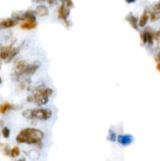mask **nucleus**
<instances>
[{"instance_id": "f257e3e1", "label": "nucleus", "mask_w": 160, "mask_h": 161, "mask_svg": "<svg viewBox=\"0 0 160 161\" xmlns=\"http://www.w3.org/2000/svg\"><path fill=\"white\" fill-rule=\"evenodd\" d=\"M43 138L44 133L41 130L33 127H27L21 130L16 137V141L20 144L40 145Z\"/></svg>"}, {"instance_id": "f03ea898", "label": "nucleus", "mask_w": 160, "mask_h": 161, "mask_svg": "<svg viewBox=\"0 0 160 161\" xmlns=\"http://www.w3.org/2000/svg\"><path fill=\"white\" fill-rule=\"evenodd\" d=\"M22 116L27 120H48L53 116V112L49 109H26L22 112Z\"/></svg>"}, {"instance_id": "7ed1b4c3", "label": "nucleus", "mask_w": 160, "mask_h": 161, "mask_svg": "<svg viewBox=\"0 0 160 161\" xmlns=\"http://www.w3.org/2000/svg\"><path fill=\"white\" fill-rule=\"evenodd\" d=\"M54 90L50 87H45L39 89L35 93L27 98L28 102H34L37 105H44L49 101V98L53 95Z\"/></svg>"}, {"instance_id": "20e7f679", "label": "nucleus", "mask_w": 160, "mask_h": 161, "mask_svg": "<svg viewBox=\"0 0 160 161\" xmlns=\"http://www.w3.org/2000/svg\"><path fill=\"white\" fill-rule=\"evenodd\" d=\"M61 5L59 7L58 10H57V16H58L59 19L64 22L66 26L68 27L70 25V21L68 20V18L70 15V9L66 7L65 4L63 2V0H61Z\"/></svg>"}, {"instance_id": "39448f33", "label": "nucleus", "mask_w": 160, "mask_h": 161, "mask_svg": "<svg viewBox=\"0 0 160 161\" xmlns=\"http://www.w3.org/2000/svg\"><path fill=\"white\" fill-rule=\"evenodd\" d=\"M154 33L155 32L152 31L151 28H146L141 33L140 36H141V40L142 42L143 45L144 44H149V45H152L155 41L154 39Z\"/></svg>"}, {"instance_id": "423d86ee", "label": "nucleus", "mask_w": 160, "mask_h": 161, "mask_svg": "<svg viewBox=\"0 0 160 161\" xmlns=\"http://www.w3.org/2000/svg\"><path fill=\"white\" fill-rule=\"evenodd\" d=\"M28 64L25 61H18L15 64V75L18 77L24 76V72L26 70Z\"/></svg>"}, {"instance_id": "0eeeda50", "label": "nucleus", "mask_w": 160, "mask_h": 161, "mask_svg": "<svg viewBox=\"0 0 160 161\" xmlns=\"http://www.w3.org/2000/svg\"><path fill=\"white\" fill-rule=\"evenodd\" d=\"M18 24V21H16L14 18H7V19L0 21V30L7 29L11 28L13 27L16 26Z\"/></svg>"}, {"instance_id": "6e6552de", "label": "nucleus", "mask_w": 160, "mask_h": 161, "mask_svg": "<svg viewBox=\"0 0 160 161\" xmlns=\"http://www.w3.org/2000/svg\"><path fill=\"white\" fill-rule=\"evenodd\" d=\"M117 141L121 145L126 146L133 143L134 137L131 134H119L117 136Z\"/></svg>"}, {"instance_id": "1a4fd4ad", "label": "nucleus", "mask_w": 160, "mask_h": 161, "mask_svg": "<svg viewBox=\"0 0 160 161\" xmlns=\"http://www.w3.org/2000/svg\"><path fill=\"white\" fill-rule=\"evenodd\" d=\"M37 27L36 20H27L21 24V28L24 30H32Z\"/></svg>"}, {"instance_id": "9d476101", "label": "nucleus", "mask_w": 160, "mask_h": 161, "mask_svg": "<svg viewBox=\"0 0 160 161\" xmlns=\"http://www.w3.org/2000/svg\"><path fill=\"white\" fill-rule=\"evenodd\" d=\"M150 19V11H149L148 9H146L144 11V13H142V15L141 16L140 19L138 21V25L141 28H144L147 25L148 21Z\"/></svg>"}, {"instance_id": "9b49d317", "label": "nucleus", "mask_w": 160, "mask_h": 161, "mask_svg": "<svg viewBox=\"0 0 160 161\" xmlns=\"http://www.w3.org/2000/svg\"><path fill=\"white\" fill-rule=\"evenodd\" d=\"M126 21L129 23V25H130L134 29L138 31V19H137V17H136L133 13H129V14L126 17Z\"/></svg>"}, {"instance_id": "f8f14e48", "label": "nucleus", "mask_w": 160, "mask_h": 161, "mask_svg": "<svg viewBox=\"0 0 160 161\" xmlns=\"http://www.w3.org/2000/svg\"><path fill=\"white\" fill-rule=\"evenodd\" d=\"M13 49V46L8 45L2 47L0 50V59L3 61H7V59L10 57V54L11 50Z\"/></svg>"}, {"instance_id": "ddd939ff", "label": "nucleus", "mask_w": 160, "mask_h": 161, "mask_svg": "<svg viewBox=\"0 0 160 161\" xmlns=\"http://www.w3.org/2000/svg\"><path fill=\"white\" fill-rule=\"evenodd\" d=\"M40 67V64L38 63V62H35V63L31 64L29 65L28 64V67H27L26 70L24 72V76H31L33 75L36 71L38 70Z\"/></svg>"}, {"instance_id": "4468645a", "label": "nucleus", "mask_w": 160, "mask_h": 161, "mask_svg": "<svg viewBox=\"0 0 160 161\" xmlns=\"http://www.w3.org/2000/svg\"><path fill=\"white\" fill-rule=\"evenodd\" d=\"M35 13H36L39 16L45 17L47 16L49 14V10H48L47 7L45 5H39L36 7L35 10Z\"/></svg>"}, {"instance_id": "2eb2a0df", "label": "nucleus", "mask_w": 160, "mask_h": 161, "mask_svg": "<svg viewBox=\"0 0 160 161\" xmlns=\"http://www.w3.org/2000/svg\"><path fill=\"white\" fill-rule=\"evenodd\" d=\"M16 109L15 106L13 105L10 104L8 102H4L0 104V114L4 115V114L7 113V112L10 110H14Z\"/></svg>"}, {"instance_id": "dca6fc26", "label": "nucleus", "mask_w": 160, "mask_h": 161, "mask_svg": "<svg viewBox=\"0 0 160 161\" xmlns=\"http://www.w3.org/2000/svg\"><path fill=\"white\" fill-rule=\"evenodd\" d=\"M150 20L152 21H156L160 20V10H152L150 12Z\"/></svg>"}, {"instance_id": "f3484780", "label": "nucleus", "mask_w": 160, "mask_h": 161, "mask_svg": "<svg viewBox=\"0 0 160 161\" xmlns=\"http://www.w3.org/2000/svg\"><path fill=\"white\" fill-rule=\"evenodd\" d=\"M20 52V47L16 48V47H13V49L11 50V51H10V57H9V58L7 59V62H10L12 60H13V58H14L15 57H16V55H17L18 54H19Z\"/></svg>"}, {"instance_id": "a211bd4d", "label": "nucleus", "mask_w": 160, "mask_h": 161, "mask_svg": "<svg viewBox=\"0 0 160 161\" xmlns=\"http://www.w3.org/2000/svg\"><path fill=\"white\" fill-rule=\"evenodd\" d=\"M20 154H21V150H20V148L18 146L13 147L10 150V157L16 158L19 156Z\"/></svg>"}, {"instance_id": "6ab92c4d", "label": "nucleus", "mask_w": 160, "mask_h": 161, "mask_svg": "<svg viewBox=\"0 0 160 161\" xmlns=\"http://www.w3.org/2000/svg\"><path fill=\"white\" fill-rule=\"evenodd\" d=\"M108 139L111 142H115L117 141V135H116L115 132L113 131L112 130H109L108 132Z\"/></svg>"}, {"instance_id": "aec40b11", "label": "nucleus", "mask_w": 160, "mask_h": 161, "mask_svg": "<svg viewBox=\"0 0 160 161\" xmlns=\"http://www.w3.org/2000/svg\"><path fill=\"white\" fill-rule=\"evenodd\" d=\"M2 135L5 139H8L10 135V130L7 127H3L2 129Z\"/></svg>"}, {"instance_id": "412c9836", "label": "nucleus", "mask_w": 160, "mask_h": 161, "mask_svg": "<svg viewBox=\"0 0 160 161\" xmlns=\"http://www.w3.org/2000/svg\"><path fill=\"white\" fill-rule=\"evenodd\" d=\"M10 150H11V149H10L9 145H4V146L2 147V153L5 156H10Z\"/></svg>"}, {"instance_id": "4be33fe9", "label": "nucleus", "mask_w": 160, "mask_h": 161, "mask_svg": "<svg viewBox=\"0 0 160 161\" xmlns=\"http://www.w3.org/2000/svg\"><path fill=\"white\" fill-rule=\"evenodd\" d=\"M63 2L65 4L66 7H68L69 9H72L74 7V2L72 0H63Z\"/></svg>"}, {"instance_id": "5701e85b", "label": "nucleus", "mask_w": 160, "mask_h": 161, "mask_svg": "<svg viewBox=\"0 0 160 161\" xmlns=\"http://www.w3.org/2000/svg\"><path fill=\"white\" fill-rule=\"evenodd\" d=\"M45 2H47L49 5L52 6V5H54V4H55L56 2H57V0H45Z\"/></svg>"}, {"instance_id": "b1692460", "label": "nucleus", "mask_w": 160, "mask_h": 161, "mask_svg": "<svg viewBox=\"0 0 160 161\" xmlns=\"http://www.w3.org/2000/svg\"><path fill=\"white\" fill-rule=\"evenodd\" d=\"M160 10V1L158 2H157L153 7V10Z\"/></svg>"}, {"instance_id": "393cba45", "label": "nucleus", "mask_w": 160, "mask_h": 161, "mask_svg": "<svg viewBox=\"0 0 160 161\" xmlns=\"http://www.w3.org/2000/svg\"><path fill=\"white\" fill-rule=\"evenodd\" d=\"M32 2H35V3H40V2H45V0H31Z\"/></svg>"}, {"instance_id": "a878e982", "label": "nucleus", "mask_w": 160, "mask_h": 161, "mask_svg": "<svg viewBox=\"0 0 160 161\" xmlns=\"http://www.w3.org/2000/svg\"><path fill=\"white\" fill-rule=\"evenodd\" d=\"M125 1H126V3L131 4V3H134L137 0H125Z\"/></svg>"}, {"instance_id": "bb28decb", "label": "nucleus", "mask_w": 160, "mask_h": 161, "mask_svg": "<svg viewBox=\"0 0 160 161\" xmlns=\"http://www.w3.org/2000/svg\"><path fill=\"white\" fill-rule=\"evenodd\" d=\"M3 125H4V121L0 119V128L3 127Z\"/></svg>"}, {"instance_id": "cd10ccee", "label": "nucleus", "mask_w": 160, "mask_h": 161, "mask_svg": "<svg viewBox=\"0 0 160 161\" xmlns=\"http://www.w3.org/2000/svg\"><path fill=\"white\" fill-rule=\"evenodd\" d=\"M157 60H158V61L160 62V51H159V52H158V55H157Z\"/></svg>"}, {"instance_id": "c85d7f7f", "label": "nucleus", "mask_w": 160, "mask_h": 161, "mask_svg": "<svg viewBox=\"0 0 160 161\" xmlns=\"http://www.w3.org/2000/svg\"><path fill=\"white\" fill-rule=\"evenodd\" d=\"M157 69L160 72V63H158V65H157Z\"/></svg>"}, {"instance_id": "c756f323", "label": "nucleus", "mask_w": 160, "mask_h": 161, "mask_svg": "<svg viewBox=\"0 0 160 161\" xmlns=\"http://www.w3.org/2000/svg\"><path fill=\"white\" fill-rule=\"evenodd\" d=\"M16 161H26V160H25V159H24V158H21V159H16Z\"/></svg>"}, {"instance_id": "7c9ffc66", "label": "nucleus", "mask_w": 160, "mask_h": 161, "mask_svg": "<svg viewBox=\"0 0 160 161\" xmlns=\"http://www.w3.org/2000/svg\"><path fill=\"white\" fill-rule=\"evenodd\" d=\"M1 59H0V68H1V67H2V61H1Z\"/></svg>"}, {"instance_id": "2f4dec72", "label": "nucleus", "mask_w": 160, "mask_h": 161, "mask_svg": "<svg viewBox=\"0 0 160 161\" xmlns=\"http://www.w3.org/2000/svg\"><path fill=\"white\" fill-rule=\"evenodd\" d=\"M1 83H2V78L0 77V85H1Z\"/></svg>"}]
</instances>
